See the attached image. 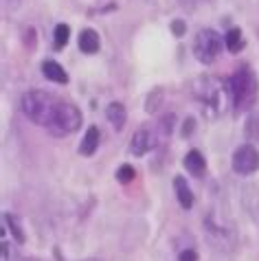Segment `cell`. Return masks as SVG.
Returning <instances> with one entry per match:
<instances>
[{"label":"cell","instance_id":"7","mask_svg":"<svg viewBox=\"0 0 259 261\" xmlns=\"http://www.w3.org/2000/svg\"><path fill=\"white\" fill-rule=\"evenodd\" d=\"M231 167H233L235 173H240V176H250V173H255L259 169V149L250 143L240 145V147L233 151Z\"/></svg>","mask_w":259,"mask_h":261},{"label":"cell","instance_id":"6","mask_svg":"<svg viewBox=\"0 0 259 261\" xmlns=\"http://www.w3.org/2000/svg\"><path fill=\"white\" fill-rule=\"evenodd\" d=\"M222 53V38L213 29H200L193 40V55L200 64H213Z\"/></svg>","mask_w":259,"mask_h":261},{"label":"cell","instance_id":"13","mask_svg":"<svg viewBox=\"0 0 259 261\" xmlns=\"http://www.w3.org/2000/svg\"><path fill=\"white\" fill-rule=\"evenodd\" d=\"M42 75H44L48 82H55V84H68V72L64 70L55 60L42 62Z\"/></svg>","mask_w":259,"mask_h":261},{"label":"cell","instance_id":"24","mask_svg":"<svg viewBox=\"0 0 259 261\" xmlns=\"http://www.w3.org/2000/svg\"><path fill=\"white\" fill-rule=\"evenodd\" d=\"M27 261H38V259H27Z\"/></svg>","mask_w":259,"mask_h":261},{"label":"cell","instance_id":"14","mask_svg":"<svg viewBox=\"0 0 259 261\" xmlns=\"http://www.w3.org/2000/svg\"><path fill=\"white\" fill-rule=\"evenodd\" d=\"M99 33L92 31V29H84L82 33H79V50L86 55H95L99 50Z\"/></svg>","mask_w":259,"mask_h":261},{"label":"cell","instance_id":"4","mask_svg":"<svg viewBox=\"0 0 259 261\" xmlns=\"http://www.w3.org/2000/svg\"><path fill=\"white\" fill-rule=\"evenodd\" d=\"M204 230L211 246L215 250L222 252H233L237 246V233L231 222H226L224 217H220L215 211H209L204 217Z\"/></svg>","mask_w":259,"mask_h":261},{"label":"cell","instance_id":"20","mask_svg":"<svg viewBox=\"0 0 259 261\" xmlns=\"http://www.w3.org/2000/svg\"><path fill=\"white\" fill-rule=\"evenodd\" d=\"M171 31H174L176 38H183L185 31H187V24L183 22V20H174V22H171Z\"/></svg>","mask_w":259,"mask_h":261},{"label":"cell","instance_id":"22","mask_svg":"<svg viewBox=\"0 0 259 261\" xmlns=\"http://www.w3.org/2000/svg\"><path fill=\"white\" fill-rule=\"evenodd\" d=\"M161 95H163V92H161V90H156V95H154V97H152V95L147 97V106H145V110H147V112H154L156 108H158V106H156V101L161 99Z\"/></svg>","mask_w":259,"mask_h":261},{"label":"cell","instance_id":"11","mask_svg":"<svg viewBox=\"0 0 259 261\" xmlns=\"http://www.w3.org/2000/svg\"><path fill=\"white\" fill-rule=\"evenodd\" d=\"M183 165H185V169L189 171L191 176H196V178H200V176H202V173L206 171V161H204V156L200 154L198 149L187 151V156H185Z\"/></svg>","mask_w":259,"mask_h":261},{"label":"cell","instance_id":"10","mask_svg":"<svg viewBox=\"0 0 259 261\" xmlns=\"http://www.w3.org/2000/svg\"><path fill=\"white\" fill-rule=\"evenodd\" d=\"M106 117H108V121H110V125L117 129V132H121V129L125 127V121H127V110H125L123 103L112 101V103L108 106V110H106Z\"/></svg>","mask_w":259,"mask_h":261},{"label":"cell","instance_id":"2","mask_svg":"<svg viewBox=\"0 0 259 261\" xmlns=\"http://www.w3.org/2000/svg\"><path fill=\"white\" fill-rule=\"evenodd\" d=\"M228 88H231V106L235 114H240L255 106L259 95V79L250 70L248 64H242L240 68H235L231 79H228Z\"/></svg>","mask_w":259,"mask_h":261},{"label":"cell","instance_id":"23","mask_svg":"<svg viewBox=\"0 0 259 261\" xmlns=\"http://www.w3.org/2000/svg\"><path fill=\"white\" fill-rule=\"evenodd\" d=\"M193 123H196L193 119H187V121H185V125H183V136H189V134L193 132Z\"/></svg>","mask_w":259,"mask_h":261},{"label":"cell","instance_id":"1","mask_svg":"<svg viewBox=\"0 0 259 261\" xmlns=\"http://www.w3.org/2000/svg\"><path fill=\"white\" fill-rule=\"evenodd\" d=\"M191 95L202 106V110L209 119H215V117H220V114H224L226 108L231 106V88H228V82H224V79H220V77H211V75L196 77L191 82Z\"/></svg>","mask_w":259,"mask_h":261},{"label":"cell","instance_id":"19","mask_svg":"<svg viewBox=\"0 0 259 261\" xmlns=\"http://www.w3.org/2000/svg\"><path fill=\"white\" fill-rule=\"evenodd\" d=\"M134 176H136V169L132 165H121L119 169H117V180L121 185H127V182H132L134 180Z\"/></svg>","mask_w":259,"mask_h":261},{"label":"cell","instance_id":"17","mask_svg":"<svg viewBox=\"0 0 259 261\" xmlns=\"http://www.w3.org/2000/svg\"><path fill=\"white\" fill-rule=\"evenodd\" d=\"M224 46L231 50V53H237L242 48V31L240 29H231L226 35H224Z\"/></svg>","mask_w":259,"mask_h":261},{"label":"cell","instance_id":"15","mask_svg":"<svg viewBox=\"0 0 259 261\" xmlns=\"http://www.w3.org/2000/svg\"><path fill=\"white\" fill-rule=\"evenodd\" d=\"M3 222H5V228L11 230V235H13V239H16L18 244H24V242H27L24 230H22V224H20V220H18L16 215L5 213V215H3Z\"/></svg>","mask_w":259,"mask_h":261},{"label":"cell","instance_id":"12","mask_svg":"<svg viewBox=\"0 0 259 261\" xmlns=\"http://www.w3.org/2000/svg\"><path fill=\"white\" fill-rule=\"evenodd\" d=\"M174 191H176L178 204H180L185 211H189V208L193 206V191H191V187L187 185V180L183 176H176L174 178Z\"/></svg>","mask_w":259,"mask_h":261},{"label":"cell","instance_id":"9","mask_svg":"<svg viewBox=\"0 0 259 261\" xmlns=\"http://www.w3.org/2000/svg\"><path fill=\"white\" fill-rule=\"evenodd\" d=\"M99 141H101V132H99V127L90 125L88 129H86L82 145H79V154L82 156H92L99 149Z\"/></svg>","mask_w":259,"mask_h":261},{"label":"cell","instance_id":"8","mask_svg":"<svg viewBox=\"0 0 259 261\" xmlns=\"http://www.w3.org/2000/svg\"><path fill=\"white\" fill-rule=\"evenodd\" d=\"M154 147H156V132H152V129H147V127L136 129L132 136V143H130V151L141 158V156L149 154Z\"/></svg>","mask_w":259,"mask_h":261},{"label":"cell","instance_id":"16","mask_svg":"<svg viewBox=\"0 0 259 261\" xmlns=\"http://www.w3.org/2000/svg\"><path fill=\"white\" fill-rule=\"evenodd\" d=\"M68 40H70V27L68 24H57L55 27V33H53V46L57 50H62L64 46L68 44Z\"/></svg>","mask_w":259,"mask_h":261},{"label":"cell","instance_id":"5","mask_svg":"<svg viewBox=\"0 0 259 261\" xmlns=\"http://www.w3.org/2000/svg\"><path fill=\"white\" fill-rule=\"evenodd\" d=\"M79 127H82V112H79V108L75 103H70V101L60 99L57 110L53 114L51 123L46 125V129L53 136H68V134L77 132Z\"/></svg>","mask_w":259,"mask_h":261},{"label":"cell","instance_id":"18","mask_svg":"<svg viewBox=\"0 0 259 261\" xmlns=\"http://www.w3.org/2000/svg\"><path fill=\"white\" fill-rule=\"evenodd\" d=\"M246 139L248 141H259V110L248 117L246 123Z\"/></svg>","mask_w":259,"mask_h":261},{"label":"cell","instance_id":"3","mask_svg":"<svg viewBox=\"0 0 259 261\" xmlns=\"http://www.w3.org/2000/svg\"><path fill=\"white\" fill-rule=\"evenodd\" d=\"M57 103H60V99L44 90H29L20 99V108H22L24 117L42 127H46L51 123L53 114L57 110Z\"/></svg>","mask_w":259,"mask_h":261},{"label":"cell","instance_id":"21","mask_svg":"<svg viewBox=\"0 0 259 261\" xmlns=\"http://www.w3.org/2000/svg\"><path fill=\"white\" fill-rule=\"evenodd\" d=\"M178 261H198V252L187 248V250H183L180 255H178Z\"/></svg>","mask_w":259,"mask_h":261}]
</instances>
